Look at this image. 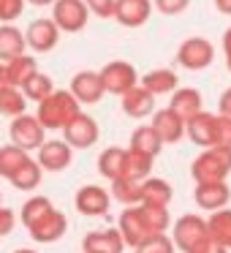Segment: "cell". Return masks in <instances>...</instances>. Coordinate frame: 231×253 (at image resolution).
Wrapping results in <instances>:
<instances>
[{
    "label": "cell",
    "instance_id": "52a82bcc",
    "mask_svg": "<svg viewBox=\"0 0 231 253\" xmlns=\"http://www.w3.org/2000/svg\"><path fill=\"white\" fill-rule=\"evenodd\" d=\"M36 161H38V166L44 171H63L71 164V147H68V142H60V139H52V142L44 139Z\"/></svg>",
    "mask_w": 231,
    "mask_h": 253
},
{
    "label": "cell",
    "instance_id": "d6a6232c",
    "mask_svg": "<svg viewBox=\"0 0 231 253\" xmlns=\"http://www.w3.org/2000/svg\"><path fill=\"white\" fill-rule=\"evenodd\" d=\"M0 204H3V193H0Z\"/></svg>",
    "mask_w": 231,
    "mask_h": 253
},
{
    "label": "cell",
    "instance_id": "f546056e",
    "mask_svg": "<svg viewBox=\"0 0 231 253\" xmlns=\"http://www.w3.org/2000/svg\"><path fill=\"white\" fill-rule=\"evenodd\" d=\"M25 3H30V6H38V8H44V6H52L55 0H25Z\"/></svg>",
    "mask_w": 231,
    "mask_h": 253
},
{
    "label": "cell",
    "instance_id": "d6986e66",
    "mask_svg": "<svg viewBox=\"0 0 231 253\" xmlns=\"http://www.w3.org/2000/svg\"><path fill=\"white\" fill-rule=\"evenodd\" d=\"M28 109V98L22 95V90L19 87H11V84H6V87L0 90V115L3 117H17L22 115V112Z\"/></svg>",
    "mask_w": 231,
    "mask_h": 253
},
{
    "label": "cell",
    "instance_id": "8992f818",
    "mask_svg": "<svg viewBox=\"0 0 231 253\" xmlns=\"http://www.w3.org/2000/svg\"><path fill=\"white\" fill-rule=\"evenodd\" d=\"M101 84H104V93H115L122 95L125 90H131L136 84V71H133L131 63H109V66L101 71Z\"/></svg>",
    "mask_w": 231,
    "mask_h": 253
},
{
    "label": "cell",
    "instance_id": "4316f807",
    "mask_svg": "<svg viewBox=\"0 0 231 253\" xmlns=\"http://www.w3.org/2000/svg\"><path fill=\"white\" fill-rule=\"evenodd\" d=\"M14 226H17V215L0 204V237H8L14 231Z\"/></svg>",
    "mask_w": 231,
    "mask_h": 253
},
{
    "label": "cell",
    "instance_id": "603a6c76",
    "mask_svg": "<svg viewBox=\"0 0 231 253\" xmlns=\"http://www.w3.org/2000/svg\"><path fill=\"white\" fill-rule=\"evenodd\" d=\"M133 150L142 155H155L160 150V136L153 131V128H139L133 133Z\"/></svg>",
    "mask_w": 231,
    "mask_h": 253
},
{
    "label": "cell",
    "instance_id": "9a60e30c",
    "mask_svg": "<svg viewBox=\"0 0 231 253\" xmlns=\"http://www.w3.org/2000/svg\"><path fill=\"white\" fill-rule=\"evenodd\" d=\"M84 251H93V253H120L122 251V237L120 231L115 229H106V231H93V234L84 237Z\"/></svg>",
    "mask_w": 231,
    "mask_h": 253
},
{
    "label": "cell",
    "instance_id": "5b68a950",
    "mask_svg": "<svg viewBox=\"0 0 231 253\" xmlns=\"http://www.w3.org/2000/svg\"><path fill=\"white\" fill-rule=\"evenodd\" d=\"M60 41V28L52 19H33L25 30V44L33 52H52Z\"/></svg>",
    "mask_w": 231,
    "mask_h": 253
},
{
    "label": "cell",
    "instance_id": "83f0119b",
    "mask_svg": "<svg viewBox=\"0 0 231 253\" xmlns=\"http://www.w3.org/2000/svg\"><path fill=\"white\" fill-rule=\"evenodd\" d=\"M188 3H191V0H155V6L163 14H180V11H185Z\"/></svg>",
    "mask_w": 231,
    "mask_h": 253
},
{
    "label": "cell",
    "instance_id": "1f68e13d",
    "mask_svg": "<svg viewBox=\"0 0 231 253\" xmlns=\"http://www.w3.org/2000/svg\"><path fill=\"white\" fill-rule=\"evenodd\" d=\"M14 253H38V251H30V248H19V251H14Z\"/></svg>",
    "mask_w": 231,
    "mask_h": 253
},
{
    "label": "cell",
    "instance_id": "ac0fdd59",
    "mask_svg": "<svg viewBox=\"0 0 231 253\" xmlns=\"http://www.w3.org/2000/svg\"><path fill=\"white\" fill-rule=\"evenodd\" d=\"M52 210H55V204H52L46 196H30L28 202L22 204L19 220L25 223V229H30V226H36L41 218H46V215H49Z\"/></svg>",
    "mask_w": 231,
    "mask_h": 253
},
{
    "label": "cell",
    "instance_id": "2e32d148",
    "mask_svg": "<svg viewBox=\"0 0 231 253\" xmlns=\"http://www.w3.org/2000/svg\"><path fill=\"white\" fill-rule=\"evenodd\" d=\"M153 104H155V98H153V93H150L147 87H136V84H133L131 90L122 93V109H125L131 117H144L150 109H153Z\"/></svg>",
    "mask_w": 231,
    "mask_h": 253
},
{
    "label": "cell",
    "instance_id": "30bf717a",
    "mask_svg": "<svg viewBox=\"0 0 231 253\" xmlns=\"http://www.w3.org/2000/svg\"><path fill=\"white\" fill-rule=\"evenodd\" d=\"M66 229H68V220H66V215L60 212V210H52L46 218H41L36 226H30V237H33L36 242H55V240H60L63 234H66Z\"/></svg>",
    "mask_w": 231,
    "mask_h": 253
},
{
    "label": "cell",
    "instance_id": "7c38bea8",
    "mask_svg": "<svg viewBox=\"0 0 231 253\" xmlns=\"http://www.w3.org/2000/svg\"><path fill=\"white\" fill-rule=\"evenodd\" d=\"M77 210L82 215H90V218L106 215V210H109V193L98 185H84L77 193Z\"/></svg>",
    "mask_w": 231,
    "mask_h": 253
},
{
    "label": "cell",
    "instance_id": "ffe728a7",
    "mask_svg": "<svg viewBox=\"0 0 231 253\" xmlns=\"http://www.w3.org/2000/svg\"><path fill=\"white\" fill-rule=\"evenodd\" d=\"M28 158H30V153H28V150H22V147H17V144H6V147H0V177H6V180H8V177H11Z\"/></svg>",
    "mask_w": 231,
    "mask_h": 253
},
{
    "label": "cell",
    "instance_id": "3957f363",
    "mask_svg": "<svg viewBox=\"0 0 231 253\" xmlns=\"http://www.w3.org/2000/svg\"><path fill=\"white\" fill-rule=\"evenodd\" d=\"M90 11L84 0H55L52 3V22L60 28V33H79L84 30Z\"/></svg>",
    "mask_w": 231,
    "mask_h": 253
},
{
    "label": "cell",
    "instance_id": "7a4b0ae2",
    "mask_svg": "<svg viewBox=\"0 0 231 253\" xmlns=\"http://www.w3.org/2000/svg\"><path fill=\"white\" fill-rule=\"evenodd\" d=\"M8 136H11V144H17V147H22V150H28V153H33V150H38L41 144H44L46 128L41 126V120H38L36 115H28V112H22V115L11 117Z\"/></svg>",
    "mask_w": 231,
    "mask_h": 253
},
{
    "label": "cell",
    "instance_id": "277c9868",
    "mask_svg": "<svg viewBox=\"0 0 231 253\" xmlns=\"http://www.w3.org/2000/svg\"><path fill=\"white\" fill-rule=\"evenodd\" d=\"M63 142H68V147H77V150H87L98 142V123L93 120L90 115H77L63 126Z\"/></svg>",
    "mask_w": 231,
    "mask_h": 253
},
{
    "label": "cell",
    "instance_id": "f1b7e54d",
    "mask_svg": "<svg viewBox=\"0 0 231 253\" xmlns=\"http://www.w3.org/2000/svg\"><path fill=\"white\" fill-rule=\"evenodd\" d=\"M215 6L220 14H231V0H215Z\"/></svg>",
    "mask_w": 231,
    "mask_h": 253
},
{
    "label": "cell",
    "instance_id": "6da1fadb",
    "mask_svg": "<svg viewBox=\"0 0 231 253\" xmlns=\"http://www.w3.org/2000/svg\"><path fill=\"white\" fill-rule=\"evenodd\" d=\"M79 112V101L74 98L71 90H52L44 101H38V112L36 117L46 131H63L68 120Z\"/></svg>",
    "mask_w": 231,
    "mask_h": 253
},
{
    "label": "cell",
    "instance_id": "7402d4cb",
    "mask_svg": "<svg viewBox=\"0 0 231 253\" xmlns=\"http://www.w3.org/2000/svg\"><path fill=\"white\" fill-rule=\"evenodd\" d=\"M122 164H125V153L117 147H109L98 158V171L109 180H117V177H122Z\"/></svg>",
    "mask_w": 231,
    "mask_h": 253
},
{
    "label": "cell",
    "instance_id": "4dcf8cb0",
    "mask_svg": "<svg viewBox=\"0 0 231 253\" xmlns=\"http://www.w3.org/2000/svg\"><path fill=\"white\" fill-rule=\"evenodd\" d=\"M8 84V79H6V68H3V63H0V90Z\"/></svg>",
    "mask_w": 231,
    "mask_h": 253
},
{
    "label": "cell",
    "instance_id": "4fadbf2b",
    "mask_svg": "<svg viewBox=\"0 0 231 253\" xmlns=\"http://www.w3.org/2000/svg\"><path fill=\"white\" fill-rule=\"evenodd\" d=\"M28 44H25V33L14 28V22H0V60L6 63L17 55H25Z\"/></svg>",
    "mask_w": 231,
    "mask_h": 253
},
{
    "label": "cell",
    "instance_id": "44dd1931",
    "mask_svg": "<svg viewBox=\"0 0 231 253\" xmlns=\"http://www.w3.org/2000/svg\"><path fill=\"white\" fill-rule=\"evenodd\" d=\"M19 90H22V95H25L28 101H36V104H38V101H44V98H46V95H49L55 87H52V79L46 77V74L36 71L33 77H30L28 82H25L22 87H19Z\"/></svg>",
    "mask_w": 231,
    "mask_h": 253
},
{
    "label": "cell",
    "instance_id": "836d02e7",
    "mask_svg": "<svg viewBox=\"0 0 231 253\" xmlns=\"http://www.w3.org/2000/svg\"><path fill=\"white\" fill-rule=\"evenodd\" d=\"M84 253H93V251H84Z\"/></svg>",
    "mask_w": 231,
    "mask_h": 253
},
{
    "label": "cell",
    "instance_id": "cb8c5ba5",
    "mask_svg": "<svg viewBox=\"0 0 231 253\" xmlns=\"http://www.w3.org/2000/svg\"><path fill=\"white\" fill-rule=\"evenodd\" d=\"M177 84V79L171 77L169 71H153V74H147L144 77V87L150 90V93H163V90H171Z\"/></svg>",
    "mask_w": 231,
    "mask_h": 253
},
{
    "label": "cell",
    "instance_id": "5bb4252c",
    "mask_svg": "<svg viewBox=\"0 0 231 253\" xmlns=\"http://www.w3.org/2000/svg\"><path fill=\"white\" fill-rule=\"evenodd\" d=\"M3 68H6L8 84H11V87H22V84L38 71V63H36L33 55H17V57L3 63Z\"/></svg>",
    "mask_w": 231,
    "mask_h": 253
},
{
    "label": "cell",
    "instance_id": "484cf974",
    "mask_svg": "<svg viewBox=\"0 0 231 253\" xmlns=\"http://www.w3.org/2000/svg\"><path fill=\"white\" fill-rule=\"evenodd\" d=\"M84 6H87L90 14H95L101 19H109L115 14V0H84Z\"/></svg>",
    "mask_w": 231,
    "mask_h": 253
},
{
    "label": "cell",
    "instance_id": "ba28073f",
    "mask_svg": "<svg viewBox=\"0 0 231 253\" xmlns=\"http://www.w3.org/2000/svg\"><path fill=\"white\" fill-rule=\"evenodd\" d=\"M71 93L79 104H98L104 98V84H101V74L95 71H79L71 79Z\"/></svg>",
    "mask_w": 231,
    "mask_h": 253
},
{
    "label": "cell",
    "instance_id": "8fae6325",
    "mask_svg": "<svg viewBox=\"0 0 231 253\" xmlns=\"http://www.w3.org/2000/svg\"><path fill=\"white\" fill-rule=\"evenodd\" d=\"M177 60L188 68H204L212 63V44L204 39H188L185 44L180 46V55Z\"/></svg>",
    "mask_w": 231,
    "mask_h": 253
},
{
    "label": "cell",
    "instance_id": "9c48e42d",
    "mask_svg": "<svg viewBox=\"0 0 231 253\" xmlns=\"http://www.w3.org/2000/svg\"><path fill=\"white\" fill-rule=\"evenodd\" d=\"M112 17L125 28H139L150 19V0H115Z\"/></svg>",
    "mask_w": 231,
    "mask_h": 253
},
{
    "label": "cell",
    "instance_id": "d4e9b609",
    "mask_svg": "<svg viewBox=\"0 0 231 253\" xmlns=\"http://www.w3.org/2000/svg\"><path fill=\"white\" fill-rule=\"evenodd\" d=\"M25 11V0H0V22H14Z\"/></svg>",
    "mask_w": 231,
    "mask_h": 253
},
{
    "label": "cell",
    "instance_id": "e0dca14e",
    "mask_svg": "<svg viewBox=\"0 0 231 253\" xmlns=\"http://www.w3.org/2000/svg\"><path fill=\"white\" fill-rule=\"evenodd\" d=\"M41 174H44V169L38 166V161L28 158L8 180H11V185L19 188V191H36V188L41 185Z\"/></svg>",
    "mask_w": 231,
    "mask_h": 253
}]
</instances>
